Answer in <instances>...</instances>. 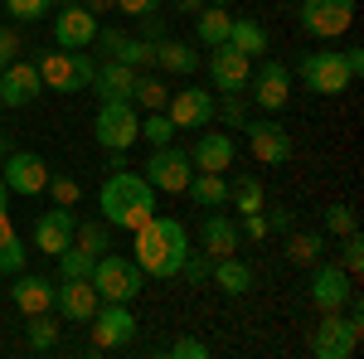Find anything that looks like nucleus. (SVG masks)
Segmentation results:
<instances>
[{"mask_svg": "<svg viewBox=\"0 0 364 359\" xmlns=\"http://www.w3.org/2000/svg\"><path fill=\"white\" fill-rule=\"evenodd\" d=\"M136 233V267L146 277H180L185 267V257H190V233H185V223L170 219V214H151V219L132 228Z\"/></svg>", "mask_w": 364, "mask_h": 359, "instance_id": "nucleus-1", "label": "nucleus"}, {"mask_svg": "<svg viewBox=\"0 0 364 359\" xmlns=\"http://www.w3.org/2000/svg\"><path fill=\"white\" fill-rule=\"evenodd\" d=\"M151 214H156V185L127 166L112 170L102 185V219L112 228H141Z\"/></svg>", "mask_w": 364, "mask_h": 359, "instance_id": "nucleus-2", "label": "nucleus"}, {"mask_svg": "<svg viewBox=\"0 0 364 359\" xmlns=\"http://www.w3.org/2000/svg\"><path fill=\"white\" fill-rule=\"evenodd\" d=\"M350 316L340 311H326V321L311 331V355L316 359H350L360 350V331H364V316H360V291L350 296Z\"/></svg>", "mask_w": 364, "mask_h": 359, "instance_id": "nucleus-3", "label": "nucleus"}, {"mask_svg": "<svg viewBox=\"0 0 364 359\" xmlns=\"http://www.w3.org/2000/svg\"><path fill=\"white\" fill-rule=\"evenodd\" d=\"M34 54H39L34 58L39 78H44V87H54V92H78L97 73V58L87 54V49H34Z\"/></svg>", "mask_w": 364, "mask_h": 359, "instance_id": "nucleus-4", "label": "nucleus"}, {"mask_svg": "<svg viewBox=\"0 0 364 359\" xmlns=\"http://www.w3.org/2000/svg\"><path fill=\"white\" fill-rule=\"evenodd\" d=\"M141 267H136V257H122V252H102L97 262H92V286H97V296L102 301H122V306H132L141 296Z\"/></svg>", "mask_w": 364, "mask_h": 359, "instance_id": "nucleus-5", "label": "nucleus"}, {"mask_svg": "<svg viewBox=\"0 0 364 359\" xmlns=\"http://www.w3.org/2000/svg\"><path fill=\"white\" fill-rule=\"evenodd\" d=\"M92 136L102 151H127L141 141V117H136V102H102L97 107V122H92Z\"/></svg>", "mask_w": 364, "mask_h": 359, "instance_id": "nucleus-6", "label": "nucleus"}, {"mask_svg": "<svg viewBox=\"0 0 364 359\" xmlns=\"http://www.w3.org/2000/svg\"><path fill=\"white\" fill-rule=\"evenodd\" d=\"M156 190H166V194H180L185 185H190V175H195V161H190V151L185 146H156L151 151V161H146V170H141Z\"/></svg>", "mask_w": 364, "mask_h": 359, "instance_id": "nucleus-7", "label": "nucleus"}, {"mask_svg": "<svg viewBox=\"0 0 364 359\" xmlns=\"http://www.w3.org/2000/svg\"><path fill=\"white\" fill-rule=\"evenodd\" d=\"M166 117L175 122V132H204L219 117V102L209 87H180V92H170Z\"/></svg>", "mask_w": 364, "mask_h": 359, "instance_id": "nucleus-8", "label": "nucleus"}, {"mask_svg": "<svg viewBox=\"0 0 364 359\" xmlns=\"http://www.w3.org/2000/svg\"><path fill=\"white\" fill-rule=\"evenodd\" d=\"M136 340V316L122 301H102L92 311V350H122Z\"/></svg>", "mask_w": 364, "mask_h": 359, "instance_id": "nucleus-9", "label": "nucleus"}, {"mask_svg": "<svg viewBox=\"0 0 364 359\" xmlns=\"http://www.w3.org/2000/svg\"><path fill=\"white\" fill-rule=\"evenodd\" d=\"M355 5L360 0H301V29L316 39H336L355 25Z\"/></svg>", "mask_w": 364, "mask_h": 359, "instance_id": "nucleus-10", "label": "nucleus"}, {"mask_svg": "<svg viewBox=\"0 0 364 359\" xmlns=\"http://www.w3.org/2000/svg\"><path fill=\"white\" fill-rule=\"evenodd\" d=\"M296 78L311 92H321V97H336V92H345V87L355 83L350 68H345V54H306L296 63Z\"/></svg>", "mask_w": 364, "mask_h": 359, "instance_id": "nucleus-11", "label": "nucleus"}, {"mask_svg": "<svg viewBox=\"0 0 364 359\" xmlns=\"http://www.w3.org/2000/svg\"><path fill=\"white\" fill-rule=\"evenodd\" d=\"M243 132H248V151H252L257 166H287L296 156L291 132L282 122H243Z\"/></svg>", "mask_w": 364, "mask_h": 359, "instance_id": "nucleus-12", "label": "nucleus"}, {"mask_svg": "<svg viewBox=\"0 0 364 359\" xmlns=\"http://www.w3.org/2000/svg\"><path fill=\"white\" fill-rule=\"evenodd\" d=\"M355 296V277L345 272L340 262H311V301L321 311H345V301Z\"/></svg>", "mask_w": 364, "mask_h": 359, "instance_id": "nucleus-13", "label": "nucleus"}, {"mask_svg": "<svg viewBox=\"0 0 364 359\" xmlns=\"http://www.w3.org/2000/svg\"><path fill=\"white\" fill-rule=\"evenodd\" d=\"M49 161L44 156H34V151H10L5 161H0V180H5V190L10 194H39L49 185Z\"/></svg>", "mask_w": 364, "mask_h": 359, "instance_id": "nucleus-14", "label": "nucleus"}, {"mask_svg": "<svg viewBox=\"0 0 364 359\" xmlns=\"http://www.w3.org/2000/svg\"><path fill=\"white\" fill-rule=\"evenodd\" d=\"M204 68H209V78L219 92H248V78H252V58L238 54L233 44H214L209 58H204Z\"/></svg>", "mask_w": 364, "mask_h": 359, "instance_id": "nucleus-15", "label": "nucleus"}, {"mask_svg": "<svg viewBox=\"0 0 364 359\" xmlns=\"http://www.w3.org/2000/svg\"><path fill=\"white\" fill-rule=\"evenodd\" d=\"M73 228H78V214H73V204H54V209H44L39 223H34V248L58 257V252L73 243Z\"/></svg>", "mask_w": 364, "mask_h": 359, "instance_id": "nucleus-16", "label": "nucleus"}, {"mask_svg": "<svg viewBox=\"0 0 364 359\" xmlns=\"http://www.w3.org/2000/svg\"><path fill=\"white\" fill-rule=\"evenodd\" d=\"M97 306H102V296H97V286L87 277H68V282L54 277V311L63 321H92Z\"/></svg>", "mask_w": 364, "mask_h": 359, "instance_id": "nucleus-17", "label": "nucleus"}, {"mask_svg": "<svg viewBox=\"0 0 364 359\" xmlns=\"http://www.w3.org/2000/svg\"><path fill=\"white\" fill-rule=\"evenodd\" d=\"M248 97H257V107L262 112H282L287 107V97H291V68L282 63V58H267L262 68H257V78H248Z\"/></svg>", "mask_w": 364, "mask_h": 359, "instance_id": "nucleus-18", "label": "nucleus"}, {"mask_svg": "<svg viewBox=\"0 0 364 359\" xmlns=\"http://www.w3.org/2000/svg\"><path fill=\"white\" fill-rule=\"evenodd\" d=\"M92 34H97V15L87 5H63L54 15V44L58 49H92Z\"/></svg>", "mask_w": 364, "mask_h": 359, "instance_id": "nucleus-19", "label": "nucleus"}, {"mask_svg": "<svg viewBox=\"0 0 364 359\" xmlns=\"http://www.w3.org/2000/svg\"><path fill=\"white\" fill-rule=\"evenodd\" d=\"M39 92H44V78H39V68H34L29 58H15V63L0 73V102H5V107H29Z\"/></svg>", "mask_w": 364, "mask_h": 359, "instance_id": "nucleus-20", "label": "nucleus"}, {"mask_svg": "<svg viewBox=\"0 0 364 359\" xmlns=\"http://www.w3.org/2000/svg\"><path fill=\"white\" fill-rule=\"evenodd\" d=\"M238 243H243L238 223L228 219V214H214V209H209L204 223H199V248H204V257H233Z\"/></svg>", "mask_w": 364, "mask_h": 359, "instance_id": "nucleus-21", "label": "nucleus"}, {"mask_svg": "<svg viewBox=\"0 0 364 359\" xmlns=\"http://www.w3.org/2000/svg\"><path fill=\"white\" fill-rule=\"evenodd\" d=\"M233 156H238V141L228 136V132H199L195 151H190V161L195 170H233Z\"/></svg>", "mask_w": 364, "mask_h": 359, "instance_id": "nucleus-22", "label": "nucleus"}, {"mask_svg": "<svg viewBox=\"0 0 364 359\" xmlns=\"http://www.w3.org/2000/svg\"><path fill=\"white\" fill-rule=\"evenodd\" d=\"M10 301L20 306L25 316H39V311H54V277H39V272H15V286H10Z\"/></svg>", "mask_w": 364, "mask_h": 359, "instance_id": "nucleus-23", "label": "nucleus"}, {"mask_svg": "<svg viewBox=\"0 0 364 359\" xmlns=\"http://www.w3.org/2000/svg\"><path fill=\"white\" fill-rule=\"evenodd\" d=\"M97 87V97L102 102H132V87H136V68H127V63H117V58H107V63H97V73H92V83Z\"/></svg>", "mask_w": 364, "mask_h": 359, "instance_id": "nucleus-24", "label": "nucleus"}, {"mask_svg": "<svg viewBox=\"0 0 364 359\" xmlns=\"http://www.w3.org/2000/svg\"><path fill=\"white\" fill-rule=\"evenodd\" d=\"M199 63V49L195 44H185V39H161L156 44V68H166V73H175V78H190Z\"/></svg>", "mask_w": 364, "mask_h": 359, "instance_id": "nucleus-25", "label": "nucleus"}, {"mask_svg": "<svg viewBox=\"0 0 364 359\" xmlns=\"http://www.w3.org/2000/svg\"><path fill=\"white\" fill-rule=\"evenodd\" d=\"M209 282H214L224 296H243L252 286V267L238 262V252H233V257H214V262H209Z\"/></svg>", "mask_w": 364, "mask_h": 359, "instance_id": "nucleus-26", "label": "nucleus"}, {"mask_svg": "<svg viewBox=\"0 0 364 359\" xmlns=\"http://www.w3.org/2000/svg\"><path fill=\"white\" fill-rule=\"evenodd\" d=\"M185 194L195 199L199 209H224L228 204V180L219 175V170H195L190 185H185Z\"/></svg>", "mask_w": 364, "mask_h": 359, "instance_id": "nucleus-27", "label": "nucleus"}, {"mask_svg": "<svg viewBox=\"0 0 364 359\" xmlns=\"http://www.w3.org/2000/svg\"><path fill=\"white\" fill-rule=\"evenodd\" d=\"M228 25H233V15L224 10V0H219V5L209 0L204 10H195V39L204 44V49H214V44H224V39H228Z\"/></svg>", "mask_w": 364, "mask_h": 359, "instance_id": "nucleus-28", "label": "nucleus"}, {"mask_svg": "<svg viewBox=\"0 0 364 359\" xmlns=\"http://www.w3.org/2000/svg\"><path fill=\"white\" fill-rule=\"evenodd\" d=\"M224 44H233L238 54L257 58V54H267V29L257 25V20H248V15H233V25H228V39H224Z\"/></svg>", "mask_w": 364, "mask_h": 359, "instance_id": "nucleus-29", "label": "nucleus"}, {"mask_svg": "<svg viewBox=\"0 0 364 359\" xmlns=\"http://www.w3.org/2000/svg\"><path fill=\"white\" fill-rule=\"evenodd\" d=\"M25 335H29V350H34V355H49L58 345V335H63V321H54L49 311H39V316H29Z\"/></svg>", "mask_w": 364, "mask_h": 359, "instance_id": "nucleus-30", "label": "nucleus"}, {"mask_svg": "<svg viewBox=\"0 0 364 359\" xmlns=\"http://www.w3.org/2000/svg\"><path fill=\"white\" fill-rule=\"evenodd\" d=\"M228 199H233V209H243V214H257L262 209V180L243 170V175H233L228 180Z\"/></svg>", "mask_w": 364, "mask_h": 359, "instance_id": "nucleus-31", "label": "nucleus"}, {"mask_svg": "<svg viewBox=\"0 0 364 359\" xmlns=\"http://www.w3.org/2000/svg\"><path fill=\"white\" fill-rule=\"evenodd\" d=\"M132 102H141L146 112H166V102H170V87H166V78H156V73H136Z\"/></svg>", "mask_w": 364, "mask_h": 359, "instance_id": "nucleus-32", "label": "nucleus"}, {"mask_svg": "<svg viewBox=\"0 0 364 359\" xmlns=\"http://www.w3.org/2000/svg\"><path fill=\"white\" fill-rule=\"evenodd\" d=\"M117 63H127V68H136V73H146V68H156V44L151 39H122V49H117Z\"/></svg>", "mask_w": 364, "mask_h": 359, "instance_id": "nucleus-33", "label": "nucleus"}, {"mask_svg": "<svg viewBox=\"0 0 364 359\" xmlns=\"http://www.w3.org/2000/svg\"><path fill=\"white\" fill-rule=\"evenodd\" d=\"M321 252H326V238H321V233H291V238H287V257H291L296 267H311Z\"/></svg>", "mask_w": 364, "mask_h": 359, "instance_id": "nucleus-34", "label": "nucleus"}, {"mask_svg": "<svg viewBox=\"0 0 364 359\" xmlns=\"http://www.w3.org/2000/svg\"><path fill=\"white\" fill-rule=\"evenodd\" d=\"M73 248H83V252H92V257H102V252L112 248V238H107V228L92 219V223H78L73 228Z\"/></svg>", "mask_w": 364, "mask_h": 359, "instance_id": "nucleus-35", "label": "nucleus"}, {"mask_svg": "<svg viewBox=\"0 0 364 359\" xmlns=\"http://www.w3.org/2000/svg\"><path fill=\"white\" fill-rule=\"evenodd\" d=\"M92 262H97L92 252H83V248L68 243V248L58 252V282H68V277H92Z\"/></svg>", "mask_w": 364, "mask_h": 359, "instance_id": "nucleus-36", "label": "nucleus"}, {"mask_svg": "<svg viewBox=\"0 0 364 359\" xmlns=\"http://www.w3.org/2000/svg\"><path fill=\"white\" fill-rule=\"evenodd\" d=\"M340 267L355 277L364 267V238H360V228H350V233H340Z\"/></svg>", "mask_w": 364, "mask_h": 359, "instance_id": "nucleus-37", "label": "nucleus"}, {"mask_svg": "<svg viewBox=\"0 0 364 359\" xmlns=\"http://www.w3.org/2000/svg\"><path fill=\"white\" fill-rule=\"evenodd\" d=\"M141 141H151V146H170V141H175V122H170L166 112H151V117L141 122Z\"/></svg>", "mask_w": 364, "mask_h": 359, "instance_id": "nucleus-38", "label": "nucleus"}, {"mask_svg": "<svg viewBox=\"0 0 364 359\" xmlns=\"http://www.w3.org/2000/svg\"><path fill=\"white\" fill-rule=\"evenodd\" d=\"M20 267H25V243H20V233H5L0 238V272L15 277Z\"/></svg>", "mask_w": 364, "mask_h": 359, "instance_id": "nucleus-39", "label": "nucleus"}, {"mask_svg": "<svg viewBox=\"0 0 364 359\" xmlns=\"http://www.w3.org/2000/svg\"><path fill=\"white\" fill-rule=\"evenodd\" d=\"M58 0H5V10L15 15V20H25V25H34V20H44L49 10H54Z\"/></svg>", "mask_w": 364, "mask_h": 359, "instance_id": "nucleus-40", "label": "nucleus"}, {"mask_svg": "<svg viewBox=\"0 0 364 359\" xmlns=\"http://www.w3.org/2000/svg\"><path fill=\"white\" fill-rule=\"evenodd\" d=\"M44 190L54 194V204H78V180H73V175H49V185H44Z\"/></svg>", "mask_w": 364, "mask_h": 359, "instance_id": "nucleus-41", "label": "nucleus"}, {"mask_svg": "<svg viewBox=\"0 0 364 359\" xmlns=\"http://www.w3.org/2000/svg\"><path fill=\"white\" fill-rule=\"evenodd\" d=\"M350 228H360V223H355V209H350V204H331V209H326V233H350Z\"/></svg>", "mask_w": 364, "mask_h": 359, "instance_id": "nucleus-42", "label": "nucleus"}, {"mask_svg": "<svg viewBox=\"0 0 364 359\" xmlns=\"http://www.w3.org/2000/svg\"><path fill=\"white\" fill-rule=\"evenodd\" d=\"M170 355H175V359H209V345L195 340V335H180V340L170 345Z\"/></svg>", "mask_w": 364, "mask_h": 359, "instance_id": "nucleus-43", "label": "nucleus"}, {"mask_svg": "<svg viewBox=\"0 0 364 359\" xmlns=\"http://www.w3.org/2000/svg\"><path fill=\"white\" fill-rule=\"evenodd\" d=\"M238 233H243V238H252V243H262V238L272 233V228H267V214H262V209H257V214H243Z\"/></svg>", "mask_w": 364, "mask_h": 359, "instance_id": "nucleus-44", "label": "nucleus"}, {"mask_svg": "<svg viewBox=\"0 0 364 359\" xmlns=\"http://www.w3.org/2000/svg\"><path fill=\"white\" fill-rule=\"evenodd\" d=\"M15 58H20V34L0 25V73H5V68H10Z\"/></svg>", "mask_w": 364, "mask_h": 359, "instance_id": "nucleus-45", "label": "nucleus"}, {"mask_svg": "<svg viewBox=\"0 0 364 359\" xmlns=\"http://www.w3.org/2000/svg\"><path fill=\"white\" fill-rule=\"evenodd\" d=\"M228 102H224V122L228 127H243V122H248V112H243V97H248V92H224Z\"/></svg>", "mask_w": 364, "mask_h": 359, "instance_id": "nucleus-46", "label": "nucleus"}, {"mask_svg": "<svg viewBox=\"0 0 364 359\" xmlns=\"http://www.w3.org/2000/svg\"><path fill=\"white\" fill-rule=\"evenodd\" d=\"M122 15H132V20H141V15H156L161 10V0H112Z\"/></svg>", "mask_w": 364, "mask_h": 359, "instance_id": "nucleus-47", "label": "nucleus"}, {"mask_svg": "<svg viewBox=\"0 0 364 359\" xmlns=\"http://www.w3.org/2000/svg\"><path fill=\"white\" fill-rule=\"evenodd\" d=\"M209 262H214V257H195V252H190V257H185V267H180V272L190 277V282H209Z\"/></svg>", "mask_w": 364, "mask_h": 359, "instance_id": "nucleus-48", "label": "nucleus"}, {"mask_svg": "<svg viewBox=\"0 0 364 359\" xmlns=\"http://www.w3.org/2000/svg\"><path fill=\"white\" fill-rule=\"evenodd\" d=\"M141 39L161 44V39H166V20H161V15H141Z\"/></svg>", "mask_w": 364, "mask_h": 359, "instance_id": "nucleus-49", "label": "nucleus"}, {"mask_svg": "<svg viewBox=\"0 0 364 359\" xmlns=\"http://www.w3.org/2000/svg\"><path fill=\"white\" fill-rule=\"evenodd\" d=\"M345 68H350V78H360V73H364V49H360V44L345 49Z\"/></svg>", "mask_w": 364, "mask_h": 359, "instance_id": "nucleus-50", "label": "nucleus"}, {"mask_svg": "<svg viewBox=\"0 0 364 359\" xmlns=\"http://www.w3.org/2000/svg\"><path fill=\"white\" fill-rule=\"evenodd\" d=\"M267 228L287 233V228H291V209H272V214H267Z\"/></svg>", "mask_w": 364, "mask_h": 359, "instance_id": "nucleus-51", "label": "nucleus"}, {"mask_svg": "<svg viewBox=\"0 0 364 359\" xmlns=\"http://www.w3.org/2000/svg\"><path fill=\"white\" fill-rule=\"evenodd\" d=\"M204 5H209V0H175V10H180V15H195V10H204Z\"/></svg>", "mask_w": 364, "mask_h": 359, "instance_id": "nucleus-52", "label": "nucleus"}, {"mask_svg": "<svg viewBox=\"0 0 364 359\" xmlns=\"http://www.w3.org/2000/svg\"><path fill=\"white\" fill-rule=\"evenodd\" d=\"M5 233H15V223H10V204L0 209V238H5Z\"/></svg>", "mask_w": 364, "mask_h": 359, "instance_id": "nucleus-53", "label": "nucleus"}, {"mask_svg": "<svg viewBox=\"0 0 364 359\" xmlns=\"http://www.w3.org/2000/svg\"><path fill=\"white\" fill-rule=\"evenodd\" d=\"M87 10H92V15H102V10H112V0H83Z\"/></svg>", "mask_w": 364, "mask_h": 359, "instance_id": "nucleus-54", "label": "nucleus"}, {"mask_svg": "<svg viewBox=\"0 0 364 359\" xmlns=\"http://www.w3.org/2000/svg\"><path fill=\"white\" fill-rule=\"evenodd\" d=\"M10 151H15V146H10V136H5V132H0V161H5Z\"/></svg>", "mask_w": 364, "mask_h": 359, "instance_id": "nucleus-55", "label": "nucleus"}, {"mask_svg": "<svg viewBox=\"0 0 364 359\" xmlns=\"http://www.w3.org/2000/svg\"><path fill=\"white\" fill-rule=\"evenodd\" d=\"M5 204H10V190H5V180H0V209H5Z\"/></svg>", "mask_w": 364, "mask_h": 359, "instance_id": "nucleus-56", "label": "nucleus"}, {"mask_svg": "<svg viewBox=\"0 0 364 359\" xmlns=\"http://www.w3.org/2000/svg\"><path fill=\"white\" fill-rule=\"evenodd\" d=\"M0 112H5V102H0Z\"/></svg>", "mask_w": 364, "mask_h": 359, "instance_id": "nucleus-57", "label": "nucleus"}]
</instances>
